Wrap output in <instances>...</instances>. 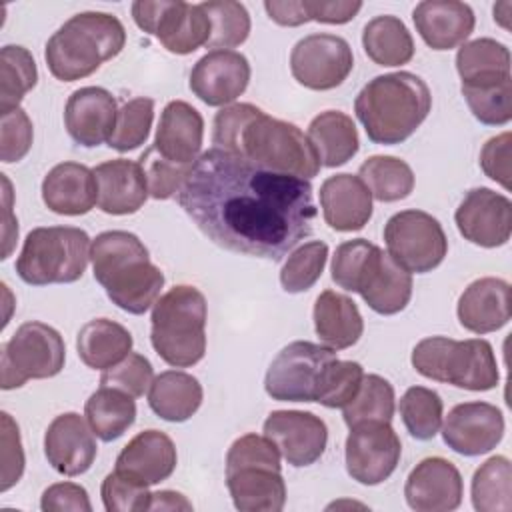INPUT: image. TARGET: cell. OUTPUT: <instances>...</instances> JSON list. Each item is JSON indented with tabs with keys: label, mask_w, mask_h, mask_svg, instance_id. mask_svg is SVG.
Returning <instances> with one entry per match:
<instances>
[{
	"label": "cell",
	"mask_w": 512,
	"mask_h": 512,
	"mask_svg": "<svg viewBox=\"0 0 512 512\" xmlns=\"http://www.w3.org/2000/svg\"><path fill=\"white\" fill-rule=\"evenodd\" d=\"M2 176V184H4V252H2V260H6L12 252V246H14V240L18 238V222L12 220V192H10V180L6 178V174H0Z\"/></svg>",
	"instance_id": "obj_58"
},
{
	"label": "cell",
	"mask_w": 512,
	"mask_h": 512,
	"mask_svg": "<svg viewBox=\"0 0 512 512\" xmlns=\"http://www.w3.org/2000/svg\"><path fill=\"white\" fill-rule=\"evenodd\" d=\"M92 240L76 226H40L26 234L16 274L32 286L70 284L82 278Z\"/></svg>",
	"instance_id": "obj_8"
},
{
	"label": "cell",
	"mask_w": 512,
	"mask_h": 512,
	"mask_svg": "<svg viewBox=\"0 0 512 512\" xmlns=\"http://www.w3.org/2000/svg\"><path fill=\"white\" fill-rule=\"evenodd\" d=\"M146 172L148 182V194L154 200H168L176 196L186 182L192 166H182L176 162H170L162 158L154 146H150L138 160Z\"/></svg>",
	"instance_id": "obj_48"
},
{
	"label": "cell",
	"mask_w": 512,
	"mask_h": 512,
	"mask_svg": "<svg viewBox=\"0 0 512 512\" xmlns=\"http://www.w3.org/2000/svg\"><path fill=\"white\" fill-rule=\"evenodd\" d=\"M306 10L310 20L322 24H346L360 10L362 2L358 0H306Z\"/></svg>",
	"instance_id": "obj_56"
},
{
	"label": "cell",
	"mask_w": 512,
	"mask_h": 512,
	"mask_svg": "<svg viewBox=\"0 0 512 512\" xmlns=\"http://www.w3.org/2000/svg\"><path fill=\"white\" fill-rule=\"evenodd\" d=\"M458 322L474 334L496 332L510 320V284L484 276L470 282L458 298Z\"/></svg>",
	"instance_id": "obj_26"
},
{
	"label": "cell",
	"mask_w": 512,
	"mask_h": 512,
	"mask_svg": "<svg viewBox=\"0 0 512 512\" xmlns=\"http://www.w3.org/2000/svg\"><path fill=\"white\" fill-rule=\"evenodd\" d=\"M328 260V244L312 240L298 246L284 262L280 270V284L288 294H300L310 290L324 272Z\"/></svg>",
	"instance_id": "obj_43"
},
{
	"label": "cell",
	"mask_w": 512,
	"mask_h": 512,
	"mask_svg": "<svg viewBox=\"0 0 512 512\" xmlns=\"http://www.w3.org/2000/svg\"><path fill=\"white\" fill-rule=\"evenodd\" d=\"M384 242L390 258L410 274L438 268L448 254L442 224L424 210H402L384 224Z\"/></svg>",
	"instance_id": "obj_10"
},
{
	"label": "cell",
	"mask_w": 512,
	"mask_h": 512,
	"mask_svg": "<svg viewBox=\"0 0 512 512\" xmlns=\"http://www.w3.org/2000/svg\"><path fill=\"white\" fill-rule=\"evenodd\" d=\"M264 10L268 18L280 26H302L310 22L306 0H266Z\"/></svg>",
	"instance_id": "obj_57"
},
{
	"label": "cell",
	"mask_w": 512,
	"mask_h": 512,
	"mask_svg": "<svg viewBox=\"0 0 512 512\" xmlns=\"http://www.w3.org/2000/svg\"><path fill=\"white\" fill-rule=\"evenodd\" d=\"M98 446L90 424L78 412L58 414L46 428L44 454L62 476H80L90 470Z\"/></svg>",
	"instance_id": "obj_20"
},
{
	"label": "cell",
	"mask_w": 512,
	"mask_h": 512,
	"mask_svg": "<svg viewBox=\"0 0 512 512\" xmlns=\"http://www.w3.org/2000/svg\"><path fill=\"white\" fill-rule=\"evenodd\" d=\"M132 334L118 322L94 318L76 336L78 358L92 370H106L126 358L132 350Z\"/></svg>",
	"instance_id": "obj_33"
},
{
	"label": "cell",
	"mask_w": 512,
	"mask_h": 512,
	"mask_svg": "<svg viewBox=\"0 0 512 512\" xmlns=\"http://www.w3.org/2000/svg\"><path fill=\"white\" fill-rule=\"evenodd\" d=\"M362 378V364L354 360H332L320 378L316 402L326 408H344L356 396Z\"/></svg>",
	"instance_id": "obj_46"
},
{
	"label": "cell",
	"mask_w": 512,
	"mask_h": 512,
	"mask_svg": "<svg viewBox=\"0 0 512 512\" xmlns=\"http://www.w3.org/2000/svg\"><path fill=\"white\" fill-rule=\"evenodd\" d=\"M410 362L428 380L472 392L492 390L500 380L492 344L482 338L452 340L446 336H428L414 346Z\"/></svg>",
	"instance_id": "obj_7"
},
{
	"label": "cell",
	"mask_w": 512,
	"mask_h": 512,
	"mask_svg": "<svg viewBox=\"0 0 512 512\" xmlns=\"http://www.w3.org/2000/svg\"><path fill=\"white\" fill-rule=\"evenodd\" d=\"M148 510H192V504L180 492L160 490V492H152Z\"/></svg>",
	"instance_id": "obj_59"
},
{
	"label": "cell",
	"mask_w": 512,
	"mask_h": 512,
	"mask_svg": "<svg viewBox=\"0 0 512 512\" xmlns=\"http://www.w3.org/2000/svg\"><path fill=\"white\" fill-rule=\"evenodd\" d=\"M208 304L196 286L178 284L162 294L150 316V342L174 368H190L206 354Z\"/></svg>",
	"instance_id": "obj_6"
},
{
	"label": "cell",
	"mask_w": 512,
	"mask_h": 512,
	"mask_svg": "<svg viewBox=\"0 0 512 512\" xmlns=\"http://www.w3.org/2000/svg\"><path fill=\"white\" fill-rule=\"evenodd\" d=\"M38 68L24 46L8 44L0 50V114L20 108L22 98L36 86Z\"/></svg>",
	"instance_id": "obj_39"
},
{
	"label": "cell",
	"mask_w": 512,
	"mask_h": 512,
	"mask_svg": "<svg viewBox=\"0 0 512 512\" xmlns=\"http://www.w3.org/2000/svg\"><path fill=\"white\" fill-rule=\"evenodd\" d=\"M358 178L378 202H398L414 190L412 168L396 156H370L358 168Z\"/></svg>",
	"instance_id": "obj_37"
},
{
	"label": "cell",
	"mask_w": 512,
	"mask_h": 512,
	"mask_svg": "<svg viewBox=\"0 0 512 512\" xmlns=\"http://www.w3.org/2000/svg\"><path fill=\"white\" fill-rule=\"evenodd\" d=\"M356 292L370 310L382 316L402 312L412 298V274L376 246L356 284Z\"/></svg>",
	"instance_id": "obj_22"
},
{
	"label": "cell",
	"mask_w": 512,
	"mask_h": 512,
	"mask_svg": "<svg viewBox=\"0 0 512 512\" xmlns=\"http://www.w3.org/2000/svg\"><path fill=\"white\" fill-rule=\"evenodd\" d=\"M262 430L274 442L280 456L294 468L320 460L328 444L326 422L304 410H274L264 420Z\"/></svg>",
	"instance_id": "obj_15"
},
{
	"label": "cell",
	"mask_w": 512,
	"mask_h": 512,
	"mask_svg": "<svg viewBox=\"0 0 512 512\" xmlns=\"http://www.w3.org/2000/svg\"><path fill=\"white\" fill-rule=\"evenodd\" d=\"M186 6L182 0H138L132 4V18L140 30L164 44L176 32Z\"/></svg>",
	"instance_id": "obj_47"
},
{
	"label": "cell",
	"mask_w": 512,
	"mask_h": 512,
	"mask_svg": "<svg viewBox=\"0 0 512 512\" xmlns=\"http://www.w3.org/2000/svg\"><path fill=\"white\" fill-rule=\"evenodd\" d=\"M430 108L428 84L406 70L372 78L354 100V112L368 140L382 146L408 140L428 118Z\"/></svg>",
	"instance_id": "obj_3"
},
{
	"label": "cell",
	"mask_w": 512,
	"mask_h": 512,
	"mask_svg": "<svg viewBox=\"0 0 512 512\" xmlns=\"http://www.w3.org/2000/svg\"><path fill=\"white\" fill-rule=\"evenodd\" d=\"M376 244L368 242L366 238H354L346 240L336 246L334 256H332V282L348 292L356 290L358 278L372 254Z\"/></svg>",
	"instance_id": "obj_51"
},
{
	"label": "cell",
	"mask_w": 512,
	"mask_h": 512,
	"mask_svg": "<svg viewBox=\"0 0 512 512\" xmlns=\"http://www.w3.org/2000/svg\"><path fill=\"white\" fill-rule=\"evenodd\" d=\"M346 472L364 486L388 480L402 456V444L390 422H362L350 428L344 446Z\"/></svg>",
	"instance_id": "obj_13"
},
{
	"label": "cell",
	"mask_w": 512,
	"mask_h": 512,
	"mask_svg": "<svg viewBox=\"0 0 512 512\" xmlns=\"http://www.w3.org/2000/svg\"><path fill=\"white\" fill-rule=\"evenodd\" d=\"M408 434L416 440H432L444 416V404L436 390L426 386H410L398 404Z\"/></svg>",
	"instance_id": "obj_41"
},
{
	"label": "cell",
	"mask_w": 512,
	"mask_h": 512,
	"mask_svg": "<svg viewBox=\"0 0 512 512\" xmlns=\"http://www.w3.org/2000/svg\"><path fill=\"white\" fill-rule=\"evenodd\" d=\"M0 430H2V482L0 490H10L24 474V450L20 440V430L14 418L8 412L0 414Z\"/></svg>",
	"instance_id": "obj_53"
},
{
	"label": "cell",
	"mask_w": 512,
	"mask_h": 512,
	"mask_svg": "<svg viewBox=\"0 0 512 512\" xmlns=\"http://www.w3.org/2000/svg\"><path fill=\"white\" fill-rule=\"evenodd\" d=\"M204 140L202 114L184 100H172L164 106L156 128L154 150L176 164L194 166Z\"/></svg>",
	"instance_id": "obj_25"
},
{
	"label": "cell",
	"mask_w": 512,
	"mask_h": 512,
	"mask_svg": "<svg viewBox=\"0 0 512 512\" xmlns=\"http://www.w3.org/2000/svg\"><path fill=\"white\" fill-rule=\"evenodd\" d=\"M154 380V368L150 360L138 352H130L118 364L102 370L100 386L118 388L134 398L144 396Z\"/></svg>",
	"instance_id": "obj_49"
},
{
	"label": "cell",
	"mask_w": 512,
	"mask_h": 512,
	"mask_svg": "<svg viewBox=\"0 0 512 512\" xmlns=\"http://www.w3.org/2000/svg\"><path fill=\"white\" fill-rule=\"evenodd\" d=\"M280 462H244L226 466V486L240 512H280L286 504V482Z\"/></svg>",
	"instance_id": "obj_19"
},
{
	"label": "cell",
	"mask_w": 512,
	"mask_h": 512,
	"mask_svg": "<svg viewBox=\"0 0 512 512\" xmlns=\"http://www.w3.org/2000/svg\"><path fill=\"white\" fill-rule=\"evenodd\" d=\"M176 446L160 430L138 432L118 454L114 470L138 484L154 486L168 480L176 470Z\"/></svg>",
	"instance_id": "obj_23"
},
{
	"label": "cell",
	"mask_w": 512,
	"mask_h": 512,
	"mask_svg": "<svg viewBox=\"0 0 512 512\" xmlns=\"http://www.w3.org/2000/svg\"><path fill=\"white\" fill-rule=\"evenodd\" d=\"M94 280L128 314H144L160 298L162 270L150 260L142 240L126 230H106L90 248Z\"/></svg>",
	"instance_id": "obj_2"
},
{
	"label": "cell",
	"mask_w": 512,
	"mask_h": 512,
	"mask_svg": "<svg viewBox=\"0 0 512 512\" xmlns=\"http://www.w3.org/2000/svg\"><path fill=\"white\" fill-rule=\"evenodd\" d=\"M510 132L490 138L480 150V168L482 172L498 182L504 190H510Z\"/></svg>",
	"instance_id": "obj_54"
},
{
	"label": "cell",
	"mask_w": 512,
	"mask_h": 512,
	"mask_svg": "<svg viewBox=\"0 0 512 512\" xmlns=\"http://www.w3.org/2000/svg\"><path fill=\"white\" fill-rule=\"evenodd\" d=\"M200 6L210 18L208 48L230 50L246 42L250 34V14L244 4L234 0H208Z\"/></svg>",
	"instance_id": "obj_42"
},
{
	"label": "cell",
	"mask_w": 512,
	"mask_h": 512,
	"mask_svg": "<svg viewBox=\"0 0 512 512\" xmlns=\"http://www.w3.org/2000/svg\"><path fill=\"white\" fill-rule=\"evenodd\" d=\"M472 506L478 512L512 510V468L506 456H492L480 464L470 484Z\"/></svg>",
	"instance_id": "obj_38"
},
{
	"label": "cell",
	"mask_w": 512,
	"mask_h": 512,
	"mask_svg": "<svg viewBox=\"0 0 512 512\" xmlns=\"http://www.w3.org/2000/svg\"><path fill=\"white\" fill-rule=\"evenodd\" d=\"M148 488L114 470L104 478L100 496L108 512H144L150 508L152 498Z\"/></svg>",
	"instance_id": "obj_50"
},
{
	"label": "cell",
	"mask_w": 512,
	"mask_h": 512,
	"mask_svg": "<svg viewBox=\"0 0 512 512\" xmlns=\"http://www.w3.org/2000/svg\"><path fill=\"white\" fill-rule=\"evenodd\" d=\"M66 346L60 332L44 322L30 320L16 328L0 352V386L12 390L28 380L52 378L62 372Z\"/></svg>",
	"instance_id": "obj_9"
},
{
	"label": "cell",
	"mask_w": 512,
	"mask_h": 512,
	"mask_svg": "<svg viewBox=\"0 0 512 512\" xmlns=\"http://www.w3.org/2000/svg\"><path fill=\"white\" fill-rule=\"evenodd\" d=\"M472 116L486 126H504L512 118V78L490 86H462Z\"/></svg>",
	"instance_id": "obj_45"
},
{
	"label": "cell",
	"mask_w": 512,
	"mask_h": 512,
	"mask_svg": "<svg viewBox=\"0 0 512 512\" xmlns=\"http://www.w3.org/2000/svg\"><path fill=\"white\" fill-rule=\"evenodd\" d=\"M94 178L98 186L96 206L104 214H134L144 206L146 198L150 196L146 172L142 164L134 160H106L94 168Z\"/></svg>",
	"instance_id": "obj_24"
},
{
	"label": "cell",
	"mask_w": 512,
	"mask_h": 512,
	"mask_svg": "<svg viewBox=\"0 0 512 512\" xmlns=\"http://www.w3.org/2000/svg\"><path fill=\"white\" fill-rule=\"evenodd\" d=\"M124 44L126 30L114 14L78 12L48 38L44 60L56 80L74 82L116 58Z\"/></svg>",
	"instance_id": "obj_4"
},
{
	"label": "cell",
	"mask_w": 512,
	"mask_h": 512,
	"mask_svg": "<svg viewBox=\"0 0 512 512\" xmlns=\"http://www.w3.org/2000/svg\"><path fill=\"white\" fill-rule=\"evenodd\" d=\"M224 152L240 156L258 168L304 180L318 176L322 168L314 146L296 124L272 118L260 108L246 120Z\"/></svg>",
	"instance_id": "obj_5"
},
{
	"label": "cell",
	"mask_w": 512,
	"mask_h": 512,
	"mask_svg": "<svg viewBox=\"0 0 512 512\" xmlns=\"http://www.w3.org/2000/svg\"><path fill=\"white\" fill-rule=\"evenodd\" d=\"M84 416L94 436L102 442L118 440L136 420L134 396L112 388L100 386L84 404Z\"/></svg>",
	"instance_id": "obj_35"
},
{
	"label": "cell",
	"mask_w": 512,
	"mask_h": 512,
	"mask_svg": "<svg viewBox=\"0 0 512 512\" xmlns=\"http://www.w3.org/2000/svg\"><path fill=\"white\" fill-rule=\"evenodd\" d=\"M366 56L378 66H402L414 56V40L406 24L392 14H382L366 22L362 30Z\"/></svg>",
	"instance_id": "obj_36"
},
{
	"label": "cell",
	"mask_w": 512,
	"mask_h": 512,
	"mask_svg": "<svg viewBox=\"0 0 512 512\" xmlns=\"http://www.w3.org/2000/svg\"><path fill=\"white\" fill-rule=\"evenodd\" d=\"M352 68V48L336 34H308L290 52V72L308 90H332L350 76Z\"/></svg>",
	"instance_id": "obj_12"
},
{
	"label": "cell",
	"mask_w": 512,
	"mask_h": 512,
	"mask_svg": "<svg viewBox=\"0 0 512 512\" xmlns=\"http://www.w3.org/2000/svg\"><path fill=\"white\" fill-rule=\"evenodd\" d=\"M454 222L464 240L480 248L504 246L512 234V202L490 188H472L458 204Z\"/></svg>",
	"instance_id": "obj_14"
},
{
	"label": "cell",
	"mask_w": 512,
	"mask_h": 512,
	"mask_svg": "<svg viewBox=\"0 0 512 512\" xmlns=\"http://www.w3.org/2000/svg\"><path fill=\"white\" fill-rule=\"evenodd\" d=\"M510 10H512V2L508 0L494 4V22H498L504 30H510Z\"/></svg>",
	"instance_id": "obj_60"
},
{
	"label": "cell",
	"mask_w": 512,
	"mask_h": 512,
	"mask_svg": "<svg viewBox=\"0 0 512 512\" xmlns=\"http://www.w3.org/2000/svg\"><path fill=\"white\" fill-rule=\"evenodd\" d=\"M464 484L458 468L442 458L420 460L406 478L404 498L416 512H450L462 504Z\"/></svg>",
	"instance_id": "obj_18"
},
{
	"label": "cell",
	"mask_w": 512,
	"mask_h": 512,
	"mask_svg": "<svg viewBox=\"0 0 512 512\" xmlns=\"http://www.w3.org/2000/svg\"><path fill=\"white\" fill-rule=\"evenodd\" d=\"M396 398L392 384L378 374H364L356 396L342 408L348 428L362 422H390L394 418Z\"/></svg>",
	"instance_id": "obj_40"
},
{
	"label": "cell",
	"mask_w": 512,
	"mask_h": 512,
	"mask_svg": "<svg viewBox=\"0 0 512 512\" xmlns=\"http://www.w3.org/2000/svg\"><path fill=\"white\" fill-rule=\"evenodd\" d=\"M250 82L248 58L236 50H210L192 68L188 86L208 106H230Z\"/></svg>",
	"instance_id": "obj_17"
},
{
	"label": "cell",
	"mask_w": 512,
	"mask_h": 512,
	"mask_svg": "<svg viewBox=\"0 0 512 512\" xmlns=\"http://www.w3.org/2000/svg\"><path fill=\"white\" fill-rule=\"evenodd\" d=\"M116 98L100 86L74 90L64 108V126L68 136L84 146L94 148L110 140L116 126Z\"/></svg>",
	"instance_id": "obj_21"
},
{
	"label": "cell",
	"mask_w": 512,
	"mask_h": 512,
	"mask_svg": "<svg viewBox=\"0 0 512 512\" xmlns=\"http://www.w3.org/2000/svg\"><path fill=\"white\" fill-rule=\"evenodd\" d=\"M306 136L318 154L320 166L324 168L346 164L360 148L356 124L340 110H324L314 116L308 124Z\"/></svg>",
	"instance_id": "obj_32"
},
{
	"label": "cell",
	"mask_w": 512,
	"mask_h": 512,
	"mask_svg": "<svg viewBox=\"0 0 512 512\" xmlns=\"http://www.w3.org/2000/svg\"><path fill=\"white\" fill-rule=\"evenodd\" d=\"M202 398L204 392L198 378L182 370L160 372L148 390V406L166 422H186L198 412Z\"/></svg>",
	"instance_id": "obj_31"
},
{
	"label": "cell",
	"mask_w": 512,
	"mask_h": 512,
	"mask_svg": "<svg viewBox=\"0 0 512 512\" xmlns=\"http://www.w3.org/2000/svg\"><path fill=\"white\" fill-rule=\"evenodd\" d=\"M320 208L332 230L354 232L372 218V196L358 176L334 174L320 186Z\"/></svg>",
	"instance_id": "obj_28"
},
{
	"label": "cell",
	"mask_w": 512,
	"mask_h": 512,
	"mask_svg": "<svg viewBox=\"0 0 512 512\" xmlns=\"http://www.w3.org/2000/svg\"><path fill=\"white\" fill-rule=\"evenodd\" d=\"M154 120V100L138 96L128 100L116 116L114 132L108 140V146L116 152H130L140 148L150 134Z\"/></svg>",
	"instance_id": "obj_44"
},
{
	"label": "cell",
	"mask_w": 512,
	"mask_h": 512,
	"mask_svg": "<svg viewBox=\"0 0 512 512\" xmlns=\"http://www.w3.org/2000/svg\"><path fill=\"white\" fill-rule=\"evenodd\" d=\"M42 200L60 216L88 214L98 200L94 170L78 162H60L42 180Z\"/></svg>",
	"instance_id": "obj_29"
},
{
	"label": "cell",
	"mask_w": 512,
	"mask_h": 512,
	"mask_svg": "<svg viewBox=\"0 0 512 512\" xmlns=\"http://www.w3.org/2000/svg\"><path fill=\"white\" fill-rule=\"evenodd\" d=\"M34 140V130L28 114L22 108L0 114V158L6 164L22 160Z\"/></svg>",
	"instance_id": "obj_52"
},
{
	"label": "cell",
	"mask_w": 512,
	"mask_h": 512,
	"mask_svg": "<svg viewBox=\"0 0 512 512\" xmlns=\"http://www.w3.org/2000/svg\"><path fill=\"white\" fill-rule=\"evenodd\" d=\"M456 70L462 86H490L510 76V50L494 38L464 42L456 52Z\"/></svg>",
	"instance_id": "obj_34"
},
{
	"label": "cell",
	"mask_w": 512,
	"mask_h": 512,
	"mask_svg": "<svg viewBox=\"0 0 512 512\" xmlns=\"http://www.w3.org/2000/svg\"><path fill=\"white\" fill-rule=\"evenodd\" d=\"M444 444L462 456H480L496 448L504 436V416L488 402H462L442 416Z\"/></svg>",
	"instance_id": "obj_16"
},
{
	"label": "cell",
	"mask_w": 512,
	"mask_h": 512,
	"mask_svg": "<svg viewBox=\"0 0 512 512\" xmlns=\"http://www.w3.org/2000/svg\"><path fill=\"white\" fill-rule=\"evenodd\" d=\"M178 204L220 248L272 262L310 236L316 218L310 180L258 168L218 148L198 156Z\"/></svg>",
	"instance_id": "obj_1"
},
{
	"label": "cell",
	"mask_w": 512,
	"mask_h": 512,
	"mask_svg": "<svg viewBox=\"0 0 512 512\" xmlns=\"http://www.w3.org/2000/svg\"><path fill=\"white\" fill-rule=\"evenodd\" d=\"M40 508L44 512H90L92 504L84 486L74 482H56L42 492Z\"/></svg>",
	"instance_id": "obj_55"
},
{
	"label": "cell",
	"mask_w": 512,
	"mask_h": 512,
	"mask_svg": "<svg viewBox=\"0 0 512 512\" xmlns=\"http://www.w3.org/2000/svg\"><path fill=\"white\" fill-rule=\"evenodd\" d=\"M312 318L316 336L332 350H346L354 346L364 332V320L356 302L334 290L318 294Z\"/></svg>",
	"instance_id": "obj_30"
},
{
	"label": "cell",
	"mask_w": 512,
	"mask_h": 512,
	"mask_svg": "<svg viewBox=\"0 0 512 512\" xmlns=\"http://www.w3.org/2000/svg\"><path fill=\"white\" fill-rule=\"evenodd\" d=\"M336 360V350L308 340L284 346L264 378V390L278 402H316V392L326 366Z\"/></svg>",
	"instance_id": "obj_11"
},
{
	"label": "cell",
	"mask_w": 512,
	"mask_h": 512,
	"mask_svg": "<svg viewBox=\"0 0 512 512\" xmlns=\"http://www.w3.org/2000/svg\"><path fill=\"white\" fill-rule=\"evenodd\" d=\"M412 20L432 50H452L464 44L476 24L474 10L458 0H424L412 10Z\"/></svg>",
	"instance_id": "obj_27"
}]
</instances>
